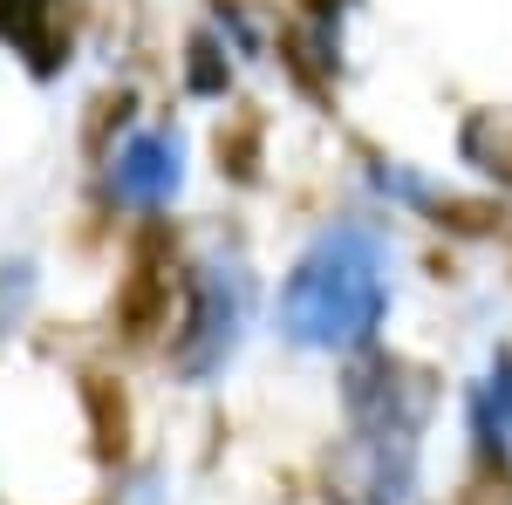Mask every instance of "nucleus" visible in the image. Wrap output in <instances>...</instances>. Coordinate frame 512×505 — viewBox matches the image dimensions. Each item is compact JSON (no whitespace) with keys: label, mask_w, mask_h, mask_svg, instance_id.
I'll use <instances>...</instances> for the list:
<instances>
[{"label":"nucleus","mask_w":512,"mask_h":505,"mask_svg":"<svg viewBox=\"0 0 512 505\" xmlns=\"http://www.w3.org/2000/svg\"><path fill=\"white\" fill-rule=\"evenodd\" d=\"M198 185V137L185 103L117 89L89 123V205L123 233H171Z\"/></svg>","instance_id":"obj_4"},{"label":"nucleus","mask_w":512,"mask_h":505,"mask_svg":"<svg viewBox=\"0 0 512 505\" xmlns=\"http://www.w3.org/2000/svg\"><path fill=\"white\" fill-rule=\"evenodd\" d=\"M239 82H246L239 55L226 48L219 28L198 14L192 28H185V41H178V62H171V96H178L185 110H226L239 96Z\"/></svg>","instance_id":"obj_7"},{"label":"nucleus","mask_w":512,"mask_h":505,"mask_svg":"<svg viewBox=\"0 0 512 505\" xmlns=\"http://www.w3.org/2000/svg\"><path fill=\"white\" fill-rule=\"evenodd\" d=\"M41 314V260L35 253H0V355L28 335Z\"/></svg>","instance_id":"obj_8"},{"label":"nucleus","mask_w":512,"mask_h":505,"mask_svg":"<svg viewBox=\"0 0 512 505\" xmlns=\"http://www.w3.org/2000/svg\"><path fill=\"white\" fill-rule=\"evenodd\" d=\"M396 301H403V226L349 198L328 205L280 260L267 294V335L294 362L342 369L390 342Z\"/></svg>","instance_id":"obj_1"},{"label":"nucleus","mask_w":512,"mask_h":505,"mask_svg":"<svg viewBox=\"0 0 512 505\" xmlns=\"http://www.w3.org/2000/svg\"><path fill=\"white\" fill-rule=\"evenodd\" d=\"M444 376L396 342L335 369V444L321 458L328 505H424Z\"/></svg>","instance_id":"obj_2"},{"label":"nucleus","mask_w":512,"mask_h":505,"mask_svg":"<svg viewBox=\"0 0 512 505\" xmlns=\"http://www.w3.org/2000/svg\"><path fill=\"white\" fill-rule=\"evenodd\" d=\"M110 505H171V471L158 458H117V499Z\"/></svg>","instance_id":"obj_9"},{"label":"nucleus","mask_w":512,"mask_h":505,"mask_svg":"<svg viewBox=\"0 0 512 505\" xmlns=\"http://www.w3.org/2000/svg\"><path fill=\"white\" fill-rule=\"evenodd\" d=\"M355 198L390 212L396 226H465L472 198H458L451 178H437L424 157L410 151H390V144H362L355 151Z\"/></svg>","instance_id":"obj_6"},{"label":"nucleus","mask_w":512,"mask_h":505,"mask_svg":"<svg viewBox=\"0 0 512 505\" xmlns=\"http://www.w3.org/2000/svg\"><path fill=\"white\" fill-rule=\"evenodd\" d=\"M458 437L478 485H512V335L485 342L458 376Z\"/></svg>","instance_id":"obj_5"},{"label":"nucleus","mask_w":512,"mask_h":505,"mask_svg":"<svg viewBox=\"0 0 512 505\" xmlns=\"http://www.w3.org/2000/svg\"><path fill=\"white\" fill-rule=\"evenodd\" d=\"M267 294L274 280L233 219L171 233V314L158 335L164 383L192 396L226 383L246 362V349L267 335Z\"/></svg>","instance_id":"obj_3"}]
</instances>
